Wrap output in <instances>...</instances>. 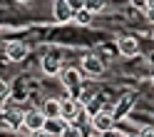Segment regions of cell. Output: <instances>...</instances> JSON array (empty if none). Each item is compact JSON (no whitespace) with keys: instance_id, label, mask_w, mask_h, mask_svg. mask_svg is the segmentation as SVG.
Here are the masks:
<instances>
[{"instance_id":"6da1fadb","label":"cell","mask_w":154,"mask_h":137,"mask_svg":"<svg viewBox=\"0 0 154 137\" xmlns=\"http://www.w3.org/2000/svg\"><path fill=\"white\" fill-rule=\"evenodd\" d=\"M90 122H92V130L97 132V135H104V132H112V130H114V117H112V110H109V107H107V110L102 107L97 115H92Z\"/></svg>"},{"instance_id":"7a4b0ae2","label":"cell","mask_w":154,"mask_h":137,"mask_svg":"<svg viewBox=\"0 0 154 137\" xmlns=\"http://www.w3.org/2000/svg\"><path fill=\"white\" fill-rule=\"evenodd\" d=\"M23 130H27V132L45 130V115L40 110H27L25 112V120H23Z\"/></svg>"},{"instance_id":"3957f363","label":"cell","mask_w":154,"mask_h":137,"mask_svg":"<svg viewBox=\"0 0 154 137\" xmlns=\"http://www.w3.org/2000/svg\"><path fill=\"white\" fill-rule=\"evenodd\" d=\"M52 15L57 23H70L75 20V10L70 8V0H57V3L52 5Z\"/></svg>"},{"instance_id":"277c9868","label":"cell","mask_w":154,"mask_h":137,"mask_svg":"<svg viewBox=\"0 0 154 137\" xmlns=\"http://www.w3.org/2000/svg\"><path fill=\"white\" fill-rule=\"evenodd\" d=\"M80 112H82V105H80V100H62V112H60V117L62 120L70 125L72 120H77V117H80Z\"/></svg>"},{"instance_id":"5b68a950","label":"cell","mask_w":154,"mask_h":137,"mask_svg":"<svg viewBox=\"0 0 154 137\" xmlns=\"http://www.w3.org/2000/svg\"><path fill=\"white\" fill-rule=\"evenodd\" d=\"M5 55H8V60H10V62H20V60H25V57H27V45L13 40V43L5 45Z\"/></svg>"},{"instance_id":"8992f818","label":"cell","mask_w":154,"mask_h":137,"mask_svg":"<svg viewBox=\"0 0 154 137\" xmlns=\"http://www.w3.org/2000/svg\"><path fill=\"white\" fill-rule=\"evenodd\" d=\"M82 70L87 72V75H94V77H97V75L104 72V60L97 57V55H87V57L82 60Z\"/></svg>"},{"instance_id":"52a82bcc","label":"cell","mask_w":154,"mask_h":137,"mask_svg":"<svg viewBox=\"0 0 154 137\" xmlns=\"http://www.w3.org/2000/svg\"><path fill=\"white\" fill-rule=\"evenodd\" d=\"M117 47H119V53L124 57H134V55L139 53V43L134 40L132 35H122L119 40H117Z\"/></svg>"},{"instance_id":"ba28073f","label":"cell","mask_w":154,"mask_h":137,"mask_svg":"<svg viewBox=\"0 0 154 137\" xmlns=\"http://www.w3.org/2000/svg\"><path fill=\"white\" fill-rule=\"evenodd\" d=\"M40 112L45 115V120H57L60 112H62V100H45Z\"/></svg>"},{"instance_id":"9c48e42d","label":"cell","mask_w":154,"mask_h":137,"mask_svg":"<svg viewBox=\"0 0 154 137\" xmlns=\"http://www.w3.org/2000/svg\"><path fill=\"white\" fill-rule=\"evenodd\" d=\"M62 75V82H65V87L67 90H72V92H77V87H80V80H82V75H80V70H62L60 72Z\"/></svg>"},{"instance_id":"30bf717a","label":"cell","mask_w":154,"mask_h":137,"mask_svg":"<svg viewBox=\"0 0 154 137\" xmlns=\"http://www.w3.org/2000/svg\"><path fill=\"white\" fill-rule=\"evenodd\" d=\"M65 127H67V122L62 120V117H57V120H45V132L50 137H62Z\"/></svg>"},{"instance_id":"8fae6325","label":"cell","mask_w":154,"mask_h":137,"mask_svg":"<svg viewBox=\"0 0 154 137\" xmlns=\"http://www.w3.org/2000/svg\"><path fill=\"white\" fill-rule=\"evenodd\" d=\"M42 70H45V75H60V72H62L60 60H57V57H52V55H47L45 60H42Z\"/></svg>"},{"instance_id":"7c38bea8","label":"cell","mask_w":154,"mask_h":137,"mask_svg":"<svg viewBox=\"0 0 154 137\" xmlns=\"http://www.w3.org/2000/svg\"><path fill=\"white\" fill-rule=\"evenodd\" d=\"M85 8L90 13H100V10H104V0H85Z\"/></svg>"},{"instance_id":"4fadbf2b","label":"cell","mask_w":154,"mask_h":137,"mask_svg":"<svg viewBox=\"0 0 154 137\" xmlns=\"http://www.w3.org/2000/svg\"><path fill=\"white\" fill-rule=\"evenodd\" d=\"M8 97H10V82L0 77V102H5Z\"/></svg>"},{"instance_id":"5bb4252c","label":"cell","mask_w":154,"mask_h":137,"mask_svg":"<svg viewBox=\"0 0 154 137\" xmlns=\"http://www.w3.org/2000/svg\"><path fill=\"white\" fill-rule=\"evenodd\" d=\"M62 137H85V132L80 130V127H75V125H67L65 132H62Z\"/></svg>"},{"instance_id":"9a60e30c","label":"cell","mask_w":154,"mask_h":137,"mask_svg":"<svg viewBox=\"0 0 154 137\" xmlns=\"http://www.w3.org/2000/svg\"><path fill=\"white\" fill-rule=\"evenodd\" d=\"M75 20H77V23H82V25H87V23L92 20V13L87 10V8H85V10H80V13H75Z\"/></svg>"},{"instance_id":"2e32d148","label":"cell","mask_w":154,"mask_h":137,"mask_svg":"<svg viewBox=\"0 0 154 137\" xmlns=\"http://www.w3.org/2000/svg\"><path fill=\"white\" fill-rule=\"evenodd\" d=\"M152 5H154V3H147V0H134V8H139V10H144V13H147Z\"/></svg>"},{"instance_id":"e0dca14e","label":"cell","mask_w":154,"mask_h":137,"mask_svg":"<svg viewBox=\"0 0 154 137\" xmlns=\"http://www.w3.org/2000/svg\"><path fill=\"white\" fill-rule=\"evenodd\" d=\"M139 137H154V127H152V125L142 127V130H139Z\"/></svg>"},{"instance_id":"ac0fdd59","label":"cell","mask_w":154,"mask_h":137,"mask_svg":"<svg viewBox=\"0 0 154 137\" xmlns=\"http://www.w3.org/2000/svg\"><path fill=\"white\" fill-rule=\"evenodd\" d=\"M70 8L75 13H80V10H85V3H82V0H70Z\"/></svg>"},{"instance_id":"d6986e66","label":"cell","mask_w":154,"mask_h":137,"mask_svg":"<svg viewBox=\"0 0 154 137\" xmlns=\"http://www.w3.org/2000/svg\"><path fill=\"white\" fill-rule=\"evenodd\" d=\"M147 20H149V23L154 25V5H152V8H149V10H147Z\"/></svg>"},{"instance_id":"ffe728a7","label":"cell","mask_w":154,"mask_h":137,"mask_svg":"<svg viewBox=\"0 0 154 137\" xmlns=\"http://www.w3.org/2000/svg\"><path fill=\"white\" fill-rule=\"evenodd\" d=\"M100 137H124V135H119L117 130H112V132H104V135H100Z\"/></svg>"},{"instance_id":"44dd1931","label":"cell","mask_w":154,"mask_h":137,"mask_svg":"<svg viewBox=\"0 0 154 137\" xmlns=\"http://www.w3.org/2000/svg\"><path fill=\"white\" fill-rule=\"evenodd\" d=\"M30 137H50L45 130H40V132H30Z\"/></svg>"},{"instance_id":"7402d4cb","label":"cell","mask_w":154,"mask_h":137,"mask_svg":"<svg viewBox=\"0 0 154 137\" xmlns=\"http://www.w3.org/2000/svg\"><path fill=\"white\" fill-rule=\"evenodd\" d=\"M127 137H139V132H137V135H127Z\"/></svg>"},{"instance_id":"603a6c76","label":"cell","mask_w":154,"mask_h":137,"mask_svg":"<svg viewBox=\"0 0 154 137\" xmlns=\"http://www.w3.org/2000/svg\"><path fill=\"white\" fill-rule=\"evenodd\" d=\"M152 62H154V55H152Z\"/></svg>"},{"instance_id":"cb8c5ba5","label":"cell","mask_w":154,"mask_h":137,"mask_svg":"<svg viewBox=\"0 0 154 137\" xmlns=\"http://www.w3.org/2000/svg\"><path fill=\"white\" fill-rule=\"evenodd\" d=\"M152 80H154V77H152Z\"/></svg>"},{"instance_id":"d4e9b609","label":"cell","mask_w":154,"mask_h":137,"mask_svg":"<svg viewBox=\"0 0 154 137\" xmlns=\"http://www.w3.org/2000/svg\"><path fill=\"white\" fill-rule=\"evenodd\" d=\"M97 137H100V135H97Z\"/></svg>"}]
</instances>
